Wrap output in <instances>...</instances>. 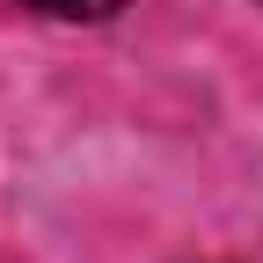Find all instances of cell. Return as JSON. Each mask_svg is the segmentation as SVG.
Listing matches in <instances>:
<instances>
[{
  "mask_svg": "<svg viewBox=\"0 0 263 263\" xmlns=\"http://www.w3.org/2000/svg\"><path fill=\"white\" fill-rule=\"evenodd\" d=\"M29 8H44V15H59V22H103V15L124 8V0H29Z\"/></svg>",
  "mask_w": 263,
  "mask_h": 263,
  "instance_id": "obj_1",
  "label": "cell"
}]
</instances>
